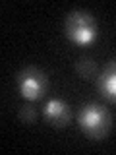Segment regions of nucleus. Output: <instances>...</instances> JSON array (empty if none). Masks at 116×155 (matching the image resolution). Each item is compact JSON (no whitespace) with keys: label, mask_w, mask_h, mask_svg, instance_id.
Here are the masks:
<instances>
[{"label":"nucleus","mask_w":116,"mask_h":155,"mask_svg":"<svg viewBox=\"0 0 116 155\" xmlns=\"http://www.w3.org/2000/svg\"><path fill=\"white\" fill-rule=\"evenodd\" d=\"M79 128L89 136L91 140H103L110 130V114L101 105H83L77 114Z\"/></svg>","instance_id":"nucleus-1"},{"label":"nucleus","mask_w":116,"mask_h":155,"mask_svg":"<svg viewBox=\"0 0 116 155\" xmlns=\"http://www.w3.org/2000/svg\"><path fill=\"white\" fill-rule=\"evenodd\" d=\"M66 35L77 45H89L97 39V23L89 12L76 10L66 18Z\"/></svg>","instance_id":"nucleus-2"},{"label":"nucleus","mask_w":116,"mask_h":155,"mask_svg":"<svg viewBox=\"0 0 116 155\" xmlns=\"http://www.w3.org/2000/svg\"><path fill=\"white\" fill-rule=\"evenodd\" d=\"M18 84H19V91L21 95L29 101H37L47 93L48 89V80L37 68H25L19 72L18 76Z\"/></svg>","instance_id":"nucleus-3"},{"label":"nucleus","mask_w":116,"mask_h":155,"mask_svg":"<svg viewBox=\"0 0 116 155\" xmlns=\"http://www.w3.org/2000/svg\"><path fill=\"white\" fill-rule=\"evenodd\" d=\"M43 116H45V120L48 124L56 126V128H62V126H66L68 120H70V107L60 99H52L45 105Z\"/></svg>","instance_id":"nucleus-4"},{"label":"nucleus","mask_w":116,"mask_h":155,"mask_svg":"<svg viewBox=\"0 0 116 155\" xmlns=\"http://www.w3.org/2000/svg\"><path fill=\"white\" fill-rule=\"evenodd\" d=\"M99 89L106 99L116 101V60H112L105 68V72L99 78Z\"/></svg>","instance_id":"nucleus-5"},{"label":"nucleus","mask_w":116,"mask_h":155,"mask_svg":"<svg viewBox=\"0 0 116 155\" xmlns=\"http://www.w3.org/2000/svg\"><path fill=\"white\" fill-rule=\"evenodd\" d=\"M76 70L81 78H93L97 72V64L93 62V58H79L76 64Z\"/></svg>","instance_id":"nucleus-6"},{"label":"nucleus","mask_w":116,"mask_h":155,"mask_svg":"<svg viewBox=\"0 0 116 155\" xmlns=\"http://www.w3.org/2000/svg\"><path fill=\"white\" fill-rule=\"evenodd\" d=\"M19 118L23 120V124H33L37 118V110L33 107H21L19 109Z\"/></svg>","instance_id":"nucleus-7"}]
</instances>
